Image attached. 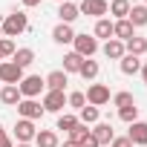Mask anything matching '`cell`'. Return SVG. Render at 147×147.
<instances>
[{
    "label": "cell",
    "instance_id": "obj_15",
    "mask_svg": "<svg viewBox=\"0 0 147 147\" xmlns=\"http://www.w3.org/2000/svg\"><path fill=\"white\" fill-rule=\"evenodd\" d=\"M104 55H107V58H113V61H121V58L127 55V49H124V43H121V40L110 38V40L104 43Z\"/></svg>",
    "mask_w": 147,
    "mask_h": 147
},
{
    "label": "cell",
    "instance_id": "obj_26",
    "mask_svg": "<svg viewBox=\"0 0 147 147\" xmlns=\"http://www.w3.org/2000/svg\"><path fill=\"white\" fill-rule=\"evenodd\" d=\"M95 38H113V23L107 20V18H98V23H95Z\"/></svg>",
    "mask_w": 147,
    "mask_h": 147
},
{
    "label": "cell",
    "instance_id": "obj_30",
    "mask_svg": "<svg viewBox=\"0 0 147 147\" xmlns=\"http://www.w3.org/2000/svg\"><path fill=\"white\" fill-rule=\"evenodd\" d=\"M113 104L121 110V107H130V104H136V98H133V92H118V95H113Z\"/></svg>",
    "mask_w": 147,
    "mask_h": 147
},
{
    "label": "cell",
    "instance_id": "obj_31",
    "mask_svg": "<svg viewBox=\"0 0 147 147\" xmlns=\"http://www.w3.org/2000/svg\"><path fill=\"white\" fill-rule=\"evenodd\" d=\"M81 121L84 124H98V107H84L81 110Z\"/></svg>",
    "mask_w": 147,
    "mask_h": 147
},
{
    "label": "cell",
    "instance_id": "obj_33",
    "mask_svg": "<svg viewBox=\"0 0 147 147\" xmlns=\"http://www.w3.org/2000/svg\"><path fill=\"white\" fill-rule=\"evenodd\" d=\"M9 55H15V43H12V38H0V61L9 58Z\"/></svg>",
    "mask_w": 147,
    "mask_h": 147
},
{
    "label": "cell",
    "instance_id": "obj_40",
    "mask_svg": "<svg viewBox=\"0 0 147 147\" xmlns=\"http://www.w3.org/2000/svg\"><path fill=\"white\" fill-rule=\"evenodd\" d=\"M0 136H3V124H0Z\"/></svg>",
    "mask_w": 147,
    "mask_h": 147
},
{
    "label": "cell",
    "instance_id": "obj_19",
    "mask_svg": "<svg viewBox=\"0 0 147 147\" xmlns=\"http://www.w3.org/2000/svg\"><path fill=\"white\" fill-rule=\"evenodd\" d=\"M124 49H127V55H136V58H141V55L147 52V40H144V38H130V40L124 43Z\"/></svg>",
    "mask_w": 147,
    "mask_h": 147
},
{
    "label": "cell",
    "instance_id": "obj_17",
    "mask_svg": "<svg viewBox=\"0 0 147 147\" xmlns=\"http://www.w3.org/2000/svg\"><path fill=\"white\" fill-rule=\"evenodd\" d=\"M127 20L133 23V29H136V26H147V6H130Z\"/></svg>",
    "mask_w": 147,
    "mask_h": 147
},
{
    "label": "cell",
    "instance_id": "obj_44",
    "mask_svg": "<svg viewBox=\"0 0 147 147\" xmlns=\"http://www.w3.org/2000/svg\"><path fill=\"white\" fill-rule=\"evenodd\" d=\"M144 3H147V0H144Z\"/></svg>",
    "mask_w": 147,
    "mask_h": 147
},
{
    "label": "cell",
    "instance_id": "obj_4",
    "mask_svg": "<svg viewBox=\"0 0 147 147\" xmlns=\"http://www.w3.org/2000/svg\"><path fill=\"white\" fill-rule=\"evenodd\" d=\"M75 52L81 55V58H92L95 52H98V40L95 38H90V35H75Z\"/></svg>",
    "mask_w": 147,
    "mask_h": 147
},
{
    "label": "cell",
    "instance_id": "obj_41",
    "mask_svg": "<svg viewBox=\"0 0 147 147\" xmlns=\"http://www.w3.org/2000/svg\"><path fill=\"white\" fill-rule=\"evenodd\" d=\"M18 147H29V144H18Z\"/></svg>",
    "mask_w": 147,
    "mask_h": 147
},
{
    "label": "cell",
    "instance_id": "obj_8",
    "mask_svg": "<svg viewBox=\"0 0 147 147\" xmlns=\"http://www.w3.org/2000/svg\"><path fill=\"white\" fill-rule=\"evenodd\" d=\"M107 9H110L107 0H84V3L78 6V12L90 15V18H101V15H107Z\"/></svg>",
    "mask_w": 147,
    "mask_h": 147
},
{
    "label": "cell",
    "instance_id": "obj_35",
    "mask_svg": "<svg viewBox=\"0 0 147 147\" xmlns=\"http://www.w3.org/2000/svg\"><path fill=\"white\" fill-rule=\"evenodd\" d=\"M78 147H98V141H95V138H92V133H90V136H87V138H84Z\"/></svg>",
    "mask_w": 147,
    "mask_h": 147
},
{
    "label": "cell",
    "instance_id": "obj_16",
    "mask_svg": "<svg viewBox=\"0 0 147 147\" xmlns=\"http://www.w3.org/2000/svg\"><path fill=\"white\" fill-rule=\"evenodd\" d=\"M46 87H49V90H58V92H63V87H66V72H63V69H55V72H49V75H46Z\"/></svg>",
    "mask_w": 147,
    "mask_h": 147
},
{
    "label": "cell",
    "instance_id": "obj_27",
    "mask_svg": "<svg viewBox=\"0 0 147 147\" xmlns=\"http://www.w3.org/2000/svg\"><path fill=\"white\" fill-rule=\"evenodd\" d=\"M118 118H121V121H127V124L138 121V107H136V104H130V107H121V110H118Z\"/></svg>",
    "mask_w": 147,
    "mask_h": 147
},
{
    "label": "cell",
    "instance_id": "obj_29",
    "mask_svg": "<svg viewBox=\"0 0 147 147\" xmlns=\"http://www.w3.org/2000/svg\"><path fill=\"white\" fill-rule=\"evenodd\" d=\"M87 136H90V130H87V124H81V121H78V127L72 130V133H69V141H75V144H81V141H84Z\"/></svg>",
    "mask_w": 147,
    "mask_h": 147
},
{
    "label": "cell",
    "instance_id": "obj_11",
    "mask_svg": "<svg viewBox=\"0 0 147 147\" xmlns=\"http://www.w3.org/2000/svg\"><path fill=\"white\" fill-rule=\"evenodd\" d=\"M0 101H3L6 107H15V104H20V101H23V95H20L18 84H6L3 90H0Z\"/></svg>",
    "mask_w": 147,
    "mask_h": 147
},
{
    "label": "cell",
    "instance_id": "obj_32",
    "mask_svg": "<svg viewBox=\"0 0 147 147\" xmlns=\"http://www.w3.org/2000/svg\"><path fill=\"white\" fill-rule=\"evenodd\" d=\"M66 104L75 107V110H84V107H87V95H84V92H72V95L66 98Z\"/></svg>",
    "mask_w": 147,
    "mask_h": 147
},
{
    "label": "cell",
    "instance_id": "obj_2",
    "mask_svg": "<svg viewBox=\"0 0 147 147\" xmlns=\"http://www.w3.org/2000/svg\"><path fill=\"white\" fill-rule=\"evenodd\" d=\"M43 87H46V81H43L40 75H26V78L18 84V90H20L23 98H35V95H40Z\"/></svg>",
    "mask_w": 147,
    "mask_h": 147
},
{
    "label": "cell",
    "instance_id": "obj_10",
    "mask_svg": "<svg viewBox=\"0 0 147 147\" xmlns=\"http://www.w3.org/2000/svg\"><path fill=\"white\" fill-rule=\"evenodd\" d=\"M113 38L115 40H121V43H127L130 38H136V29H133V23L124 18V20H115L113 23Z\"/></svg>",
    "mask_w": 147,
    "mask_h": 147
},
{
    "label": "cell",
    "instance_id": "obj_20",
    "mask_svg": "<svg viewBox=\"0 0 147 147\" xmlns=\"http://www.w3.org/2000/svg\"><path fill=\"white\" fill-rule=\"evenodd\" d=\"M35 144H38V147H58V136H55V130H38Z\"/></svg>",
    "mask_w": 147,
    "mask_h": 147
},
{
    "label": "cell",
    "instance_id": "obj_24",
    "mask_svg": "<svg viewBox=\"0 0 147 147\" xmlns=\"http://www.w3.org/2000/svg\"><path fill=\"white\" fill-rule=\"evenodd\" d=\"M12 58H15V63H18L20 69H26V66L35 61V52H32V49H15V55H12Z\"/></svg>",
    "mask_w": 147,
    "mask_h": 147
},
{
    "label": "cell",
    "instance_id": "obj_42",
    "mask_svg": "<svg viewBox=\"0 0 147 147\" xmlns=\"http://www.w3.org/2000/svg\"><path fill=\"white\" fill-rule=\"evenodd\" d=\"M0 38H3V29H0Z\"/></svg>",
    "mask_w": 147,
    "mask_h": 147
},
{
    "label": "cell",
    "instance_id": "obj_18",
    "mask_svg": "<svg viewBox=\"0 0 147 147\" xmlns=\"http://www.w3.org/2000/svg\"><path fill=\"white\" fill-rule=\"evenodd\" d=\"M78 15H81V12H78V6H75V3H69V0H66V3H61V9H58L61 23H72Z\"/></svg>",
    "mask_w": 147,
    "mask_h": 147
},
{
    "label": "cell",
    "instance_id": "obj_23",
    "mask_svg": "<svg viewBox=\"0 0 147 147\" xmlns=\"http://www.w3.org/2000/svg\"><path fill=\"white\" fill-rule=\"evenodd\" d=\"M84 61H87V58H81L78 52H69V55H63V72H78Z\"/></svg>",
    "mask_w": 147,
    "mask_h": 147
},
{
    "label": "cell",
    "instance_id": "obj_5",
    "mask_svg": "<svg viewBox=\"0 0 147 147\" xmlns=\"http://www.w3.org/2000/svg\"><path fill=\"white\" fill-rule=\"evenodd\" d=\"M110 101V90L104 87V84H92L90 90H87V104L90 107H104Z\"/></svg>",
    "mask_w": 147,
    "mask_h": 147
},
{
    "label": "cell",
    "instance_id": "obj_9",
    "mask_svg": "<svg viewBox=\"0 0 147 147\" xmlns=\"http://www.w3.org/2000/svg\"><path fill=\"white\" fill-rule=\"evenodd\" d=\"M66 107V98H63V92H58V90H49L46 95H43V110L46 113H61Z\"/></svg>",
    "mask_w": 147,
    "mask_h": 147
},
{
    "label": "cell",
    "instance_id": "obj_21",
    "mask_svg": "<svg viewBox=\"0 0 147 147\" xmlns=\"http://www.w3.org/2000/svg\"><path fill=\"white\" fill-rule=\"evenodd\" d=\"M78 75H81L84 81H92V78H98V61L87 58V61L81 63V69H78Z\"/></svg>",
    "mask_w": 147,
    "mask_h": 147
},
{
    "label": "cell",
    "instance_id": "obj_3",
    "mask_svg": "<svg viewBox=\"0 0 147 147\" xmlns=\"http://www.w3.org/2000/svg\"><path fill=\"white\" fill-rule=\"evenodd\" d=\"M0 81L3 84H20L23 81V69L15 61H0Z\"/></svg>",
    "mask_w": 147,
    "mask_h": 147
},
{
    "label": "cell",
    "instance_id": "obj_12",
    "mask_svg": "<svg viewBox=\"0 0 147 147\" xmlns=\"http://www.w3.org/2000/svg\"><path fill=\"white\" fill-rule=\"evenodd\" d=\"M90 133H92V138L98 141V147H101V144H110V141L115 138V136H113V127H110L107 121H101V124H95V127H92Z\"/></svg>",
    "mask_w": 147,
    "mask_h": 147
},
{
    "label": "cell",
    "instance_id": "obj_6",
    "mask_svg": "<svg viewBox=\"0 0 147 147\" xmlns=\"http://www.w3.org/2000/svg\"><path fill=\"white\" fill-rule=\"evenodd\" d=\"M18 113H20L26 121H35V118H40L46 110H43V104H38L35 98H26V101H20V104H18Z\"/></svg>",
    "mask_w": 147,
    "mask_h": 147
},
{
    "label": "cell",
    "instance_id": "obj_7",
    "mask_svg": "<svg viewBox=\"0 0 147 147\" xmlns=\"http://www.w3.org/2000/svg\"><path fill=\"white\" fill-rule=\"evenodd\" d=\"M35 136H38V130H35V124H32V121L20 118V121L15 124V138H18V144H29Z\"/></svg>",
    "mask_w": 147,
    "mask_h": 147
},
{
    "label": "cell",
    "instance_id": "obj_43",
    "mask_svg": "<svg viewBox=\"0 0 147 147\" xmlns=\"http://www.w3.org/2000/svg\"><path fill=\"white\" fill-rule=\"evenodd\" d=\"M58 3H66V0H58Z\"/></svg>",
    "mask_w": 147,
    "mask_h": 147
},
{
    "label": "cell",
    "instance_id": "obj_13",
    "mask_svg": "<svg viewBox=\"0 0 147 147\" xmlns=\"http://www.w3.org/2000/svg\"><path fill=\"white\" fill-rule=\"evenodd\" d=\"M127 138H130L133 144H147V121H133Z\"/></svg>",
    "mask_w": 147,
    "mask_h": 147
},
{
    "label": "cell",
    "instance_id": "obj_25",
    "mask_svg": "<svg viewBox=\"0 0 147 147\" xmlns=\"http://www.w3.org/2000/svg\"><path fill=\"white\" fill-rule=\"evenodd\" d=\"M110 12H113L118 20H124V18L130 15V0H113V3H110Z\"/></svg>",
    "mask_w": 147,
    "mask_h": 147
},
{
    "label": "cell",
    "instance_id": "obj_37",
    "mask_svg": "<svg viewBox=\"0 0 147 147\" xmlns=\"http://www.w3.org/2000/svg\"><path fill=\"white\" fill-rule=\"evenodd\" d=\"M141 78H144V84H147V63H141Z\"/></svg>",
    "mask_w": 147,
    "mask_h": 147
},
{
    "label": "cell",
    "instance_id": "obj_34",
    "mask_svg": "<svg viewBox=\"0 0 147 147\" xmlns=\"http://www.w3.org/2000/svg\"><path fill=\"white\" fill-rule=\"evenodd\" d=\"M113 147H133V141L124 136V138H113Z\"/></svg>",
    "mask_w": 147,
    "mask_h": 147
},
{
    "label": "cell",
    "instance_id": "obj_39",
    "mask_svg": "<svg viewBox=\"0 0 147 147\" xmlns=\"http://www.w3.org/2000/svg\"><path fill=\"white\" fill-rule=\"evenodd\" d=\"M63 147H78V144L75 141H63Z\"/></svg>",
    "mask_w": 147,
    "mask_h": 147
},
{
    "label": "cell",
    "instance_id": "obj_14",
    "mask_svg": "<svg viewBox=\"0 0 147 147\" xmlns=\"http://www.w3.org/2000/svg\"><path fill=\"white\" fill-rule=\"evenodd\" d=\"M52 40H55V43H72V40H75V32H72L69 23H58V26L52 29Z\"/></svg>",
    "mask_w": 147,
    "mask_h": 147
},
{
    "label": "cell",
    "instance_id": "obj_1",
    "mask_svg": "<svg viewBox=\"0 0 147 147\" xmlns=\"http://www.w3.org/2000/svg\"><path fill=\"white\" fill-rule=\"evenodd\" d=\"M0 29H3V38H18V35H23L29 29V18L23 12H12V15H6L3 23H0Z\"/></svg>",
    "mask_w": 147,
    "mask_h": 147
},
{
    "label": "cell",
    "instance_id": "obj_38",
    "mask_svg": "<svg viewBox=\"0 0 147 147\" xmlns=\"http://www.w3.org/2000/svg\"><path fill=\"white\" fill-rule=\"evenodd\" d=\"M40 0H23V6H38Z\"/></svg>",
    "mask_w": 147,
    "mask_h": 147
},
{
    "label": "cell",
    "instance_id": "obj_28",
    "mask_svg": "<svg viewBox=\"0 0 147 147\" xmlns=\"http://www.w3.org/2000/svg\"><path fill=\"white\" fill-rule=\"evenodd\" d=\"M75 127H78V118H75V115H61V118H58V130H66V133H72Z\"/></svg>",
    "mask_w": 147,
    "mask_h": 147
},
{
    "label": "cell",
    "instance_id": "obj_22",
    "mask_svg": "<svg viewBox=\"0 0 147 147\" xmlns=\"http://www.w3.org/2000/svg\"><path fill=\"white\" fill-rule=\"evenodd\" d=\"M138 69H141V58H136V55H124L121 58V72L124 75H136Z\"/></svg>",
    "mask_w": 147,
    "mask_h": 147
},
{
    "label": "cell",
    "instance_id": "obj_36",
    "mask_svg": "<svg viewBox=\"0 0 147 147\" xmlns=\"http://www.w3.org/2000/svg\"><path fill=\"white\" fill-rule=\"evenodd\" d=\"M0 147H15V144H12V138H9L6 133H3V136H0Z\"/></svg>",
    "mask_w": 147,
    "mask_h": 147
}]
</instances>
